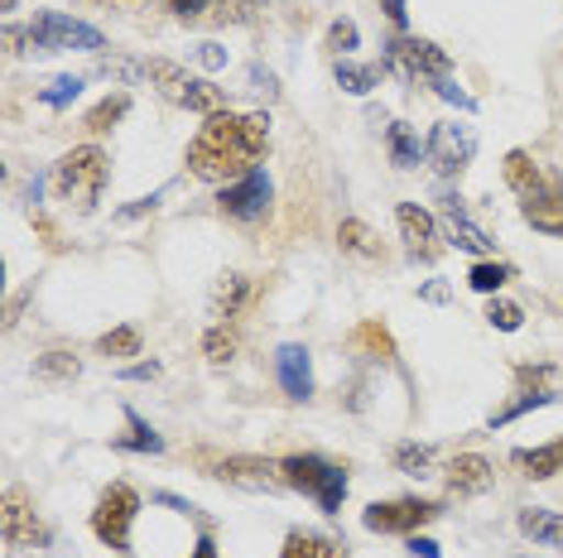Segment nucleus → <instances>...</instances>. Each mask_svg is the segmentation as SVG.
Masks as SVG:
<instances>
[{
	"label": "nucleus",
	"instance_id": "b1692460",
	"mask_svg": "<svg viewBox=\"0 0 563 558\" xmlns=\"http://www.w3.org/2000/svg\"><path fill=\"white\" fill-rule=\"evenodd\" d=\"M386 145H390L395 169H419V159H424V145H419V135L409 131L405 121H395L390 131H386Z\"/></svg>",
	"mask_w": 563,
	"mask_h": 558
},
{
	"label": "nucleus",
	"instance_id": "72a5a7b5",
	"mask_svg": "<svg viewBox=\"0 0 563 558\" xmlns=\"http://www.w3.org/2000/svg\"><path fill=\"white\" fill-rule=\"evenodd\" d=\"M92 72H97V78H121V82H140V78H145V63H135V58H117V54H97Z\"/></svg>",
	"mask_w": 563,
	"mask_h": 558
},
{
	"label": "nucleus",
	"instance_id": "2f4dec72",
	"mask_svg": "<svg viewBox=\"0 0 563 558\" xmlns=\"http://www.w3.org/2000/svg\"><path fill=\"white\" fill-rule=\"evenodd\" d=\"M202 351H208L212 366H232V357H236V333L227 323H212L208 337H202Z\"/></svg>",
	"mask_w": 563,
	"mask_h": 558
},
{
	"label": "nucleus",
	"instance_id": "de8ad7c7",
	"mask_svg": "<svg viewBox=\"0 0 563 558\" xmlns=\"http://www.w3.org/2000/svg\"><path fill=\"white\" fill-rule=\"evenodd\" d=\"M409 554H415V558H443V554H439V544L424 539V535H409Z\"/></svg>",
	"mask_w": 563,
	"mask_h": 558
},
{
	"label": "nucleus",
	"instance_id": "a878e982",
	"mask_svg": "<svg viewBox=\"0 0 563 558\" xmlns=\"http://www.w3.org/2000/svg\"><path fill=\"white\" fill-rule=\"evenodd\" d=\"M395 458V472H405V477H433V448L429 443H400V448L390 453Z\"/></svg>",
	"mask_w": 563,
	"mask_h": 558
},
{
	"label": "nucleus",
	"instance_id": "dca6fc26",
	"mask_svg": "<svg viewBox=\"0 0 563 558\" xmlns=\"http://www.w3.org/2000/svg\"><path fill=\"white\" fill-rule=\"evenodd\" d=\"M275 371H279V386H285V395L294 404H309L313 400V357H309V347L285 342V347L275 351Z\"/></svg>",
	"mask_w": 563,
	"mask_h": 558
},
{
	"label": "nucleus",
	"instance_id": "a18cd8bd",
	"mask_svg": "<svg viewBox=\"0 0 563 558\" xmlns=\"http://www.w3.org/2000/svg\"><path fill=\"white\" fill-rule=\"evenodd\" d=\"M202 68H227V48H217V44H198V54H194Z\"/></svg>",
	"mask_w": 563,
	"mask_h": 558
},
{
	"label": "nucleus",
	"instance_id": "5701e85b",
	"mask_svg": "<svg viewBox=\"0 0 563 558\" xmlns=\"http://www.w3.org/2000/svg\"><path fill=\"white\" fill-rule=\"evenodd\" d=\"M78 376H82V361L73 351H44L34 361V380H44V386H73Z\"/></svg>",
	"mask_w": 563,
	"mask_h": 558
},
{
	"label": "nucleus",
	"instance_id": "9d476101",
	"mask_svg": "<svg viewBox=\"0 0 563 558\" xmlns=\"http://www.w3.org/2000/svg\"><path fill=\"white\" fill-rule=\"evenodd\" d=\"M443 515L439 501H419V496H400V501H376L362 511V525L371 535H419L424 525Z\"/></svg>",
	"mask_w": 563,
	"mask_h": 558
},
{
	"label": "nucleus",
	"instance_id": "a211bd4d",
	"mask_svg": "<svg viewBox=\"0 0 563 558\" xmlns=\"http://www.w3.org/2000/svg\"><path fill=\"white\" fill-rule=\"evenodd\" d=\"M246 299H251V279L232 270V275H222V279L212 284V294H208V313H212L217 323H232L236 313L246 309Z\"/></svg>",
	"mask_w": 563,
	"mask_h": 558
},
{
	"label": "nucleus",
	"instance_id": "f03ea898",
	"mask_svg": "<svg viewBox=\"0 0 563 558\" xmlns=\"http://www.w3.org/2000/svg\"><path fill=\"white\" fill-rule=\"evenodd\" d=\"M501 174L520 198V217L544 236H563V183L554 179V174H544L525 149H510Z\"/></svg>",
	"mask_w": 563,
	"mask_h": 558
},
{
	"label": "nucleus",
	"instance_id": "cd10ccee",
	"mask_svg": "<svg viewBox=\"0 0 563 558\" xmlns=\"http://www.w3.org/2000/svg\"><path fill=\"white\" fill-rule=\"evenodd\" d=\"M510 279H516V270L510 265H501V260H477L467 270V284L477 289V294H496V289H506Z\"/></svg>",
	"mask_w": 563,
	"mask_h": 558
},
{
	"label": "nucleus",
	"instance_id": "39448f33",
	"mask_svg": "<svg viewBox=\"0 0 563 558\" xmlns=\"http://www.w3.org/2000/svg\"><path fill=\"white\" fill-rule=\"evenodd\" d=\"M145 78L159 87L164 97L174 101V107L184 111H198V116H217V111H227V92L208 78H194V72L184 68V63L174 58H150L145 63Z\"/></svg>",
	"mask_w": 563,
	"mask_h": 558
},
{
	"label": "nucleus",
	"instance_id": "4be33fe9",
	"mask_svg": "<svg viewBox=\"0 0 563 558\" xmlns=\"http://www.w3.org/2000/svg\"><path fill=\"white\" fill-rule=\"evenodd\" d=\"M332 78H338L342 92L366 97V92H376V87H380V78H386V63H352V58H338Z\"/></svg>",
	"mask_w": 563,
	"mask_h": 558
},
{
	"label": "nucleus",
	"instance_id": "412c9836",
	"mask_svg": "<svg viewBox=\"0 0 563 558\" xmlns=\"http://www.w3.org/2000/svg\"><path fill=\"white\" fill-rule=\"evenodd\" d=\"M520 535L534 539V544H554V549H563V515L559 511H544V505H525V511L516 515Z\"/></svg>",
	"mask_w": 563,
	"mask_h": 558
},
{
	"label": "nucleus",
	"instance_id": "f704fd0d",
	"mask_svg": "<svg viewBox=\"0 0 563 558\" xmlns=\"http://www.w3.org/2000/svg\"><path fill=\"white\" fill-rule=\"evenodd\" d=\"M78 97H82V78H73V72H63V78H54L40 92V101H44V107H54V111H68Z\"/></svg>",
	"mask_w": 563,
	"mask_h": 558
},
{
	"label": "nucleus",
	"instance_id": "37998d69",
	"mask_svg": "<svg viewBox=\"0 0 563 558\" xmlns=\"http://www.w3.org/2000/svg\"><path fill=\"white\" fill-rule=\"evenodd\" d=\"M380 10H386V20L395 24V34H405V30H409V10H405V0H380Z\"/></svg>",
	"mask_w": 563,
	"mask_h": 558
},
{
	"label": "nucleus",
	"instance_id": "0eeeda50",
	"mask_svg": "<svg viewBox=\"0 0 563 558\" xmlns=\"http://www.w3.org/2000/svg\"><path fill=\"white\" fill-rule=\"evenodd\" d=\"M386 48V72H400L405 82H439L453 78V58L443 54L433 40H415V34H395V40L380 44Z\"/></svg>",
	"mask_w": 563,
	"mask_h": 558
},
{
	"label": "nucleus",
	"instance_id": "7c9ffc66",
	"mask_svg": "<svg viewBox=\"0 0 563 558\" xmlns=\"http://www.w3.org/2000/svg\"><path fill=\"white\" fill-rule=\"evenodd\" d=\"M265 5H271V0H217L212 20L217 24H255L265 15Z\"/></svg>",
	"mask_w": 563,
	"mask_h": 558
},
{
	"label": "nucleus",
	"instance_id": "9b49d317",
	"mask_svg": "<svg viewBox=\"0 0 563 558\" xmlns=\"http://www.w3.org/2000/svg\"><path fill=\"white\" fill-rule=\"evenodd\" d=\"M271 198H275L271 174L255 169V174H246V179H236V183L222 188L217 212H222V217H232V222H261L265 212H271Z\"/></svg>",
	"mask_w": 563,
	"mask_h": 558
},
{
	"label": "nucleus",
	"instance_id": "e433bc0d",
	"mask_svg": "<svg viewBox=\"0 0 563 558\" xmlns=\"http://www.w3.org/2000/svg\"><path fill=\"white\" fill-rule=\"evenodd\" d=\"M516 380H520V390H554V395L563 386L559 366H516Z\"/></svg>",
	"mask_w": 563,
	"mask_h": 558
},
{
	"label": "nucleus",
	"instance_id": "49530a36",
	"mask_svg": "<svg viewBox=\"0 0 563 558\" xmlns=\"http://www.w3.org/2000/svg\"><path fill=\"white\" fill-rule=\"evenodd\" d=\"M155 376H159V361H135L121 371V380H155Z\"/></svg>",
	"mask_w": 563,
	"mask_h": 558
},
{
	"label": "nucleus",
	"instance_id": "1a4fd4ad",
	"mask_svg": "<svg viewBox=\"0 0 563 558\" xmlns=\"http://www.w3.org/2000/svg\"><path fill=\"white\" fill-rule=\"evenodd\" d=\"M472 155H477V131L472 125H457V121H439L424 140V159L433 164L439 179H463Z\"/></svg>",
	"mask_w": 563,
	"mask_h": 558
},
{
	"label": "nucleus",
	"instance_id": "c03bdc74",
	"mask_svg": "<svg viewBox=\"0 0 563 558\" xmlns=\"http://www.w3.org/2000/svg\"><path fill=\"white\" fill-rule=\"evenodd\" d=\"M208 5H212V0H169V10H174L178 20H198Z\"/></svg>",
	"mask_w": 563,
	"mask_h": 558
},
{
	"label": "nucleus",
	"instance_id": "09e8293b",
	"mask_svg": "<svg viewBox=\"0 0 563 558\" xmlns=\"http://www.w3.org/2000/svg\"><path fill=\"white\" fill-rule=\"evenodd\" d=\"M419 299H429V303H448V284H424V289H419Z\"/></svg>",
	"mask_w": 563,
	"mask_h": 558
},
{
	"label": "nucleus",
	"instance_id": "6ab92c4d",
	"mask_svg": "<svg viewBox=\"0 0 563 558\" xmlns=\"http://www.w3.org/2000/svg\"><path fill=\"white\" fill-rule=\"evenodd\" d=\"M510 462H516L520 477H530V481L559 477L563 472V438L544 443V448H516V453H510Z\"/></svg>",
	"mask_w": 563,
	"mask_h": 558
},
{
	"label": "nucleus",
	"instance_id": "ddd939ff",
	"mask_svg": "<svg viewBox=\"0 0 563 558\" xmlns=\"http://www.w3.org/2000/svg\"><path fill=\"white\" fill-rule=\"evenodd\" d=\"M439 217H443V232L457 250H467V256H496V241L467 217V202L457 193H448V188H439Z\"/></svg>",
	"mask_w": 563,
	"mask_h": 558
},
{
	"label": "nucleus",
	"instance_id": "a19ab883",
	"mask_svg": "<svg viewBox=\"0 0 563 558\" xmlns=\"http://www.w3.org/2000/svg\"><path fill=\"white\" fill-rule=\"evenodd\" d=\"M433 92H439L443 101H453L457 111H477V101H472V97H467V92H463V87H457L453 78H439V82H433Z\"/></svg>",
	"mask_w": 563,
	"mask_h": 558
},
{
	"label": "nucleus",
	"instance_id": "bb28decb",
	"mask_svg": "<svg viewBox=\"0 0 563 558\" xmlns=\"http://www.w3.org/2000/svg\"><path fill=\"white\" fill-rule=\"evenodd\" d=\"M125 424H131V434H121V438H117V448H121V453H164V438H159L155 428H150L135 410H125Z\"/></svg>",
	"mask_w": 563,
	"mask_h": 558
},
{
	"label": "nucleus",
	"instance_id": "423d86ee",
	"mask_svg": "<svg viewBox=\"0 0 563 558\" xmlns=\"http://www.w3.org/2000/svg\"><path fill=\"white\" fill-rule=\"evenodd\" d=\"M24 44H30L34 54H68V48H78V54H101V48H107V34H101L97 24L58 15V10H40V15L30 20V30H24Z\"/></svg>",
	"mask_w": 563,
	"mask_h": 558
},
{
	"label": "nucleus",
	"instance_id": "58836bf2",
	"mask_svg": "<svg viewBox=\"0 0 563 558\" xmlns=\"http://www.w3.org/2000/svg\"><path fill=\"white\" fill-rule=\"evenodd\" d=\"M356 342L376 351L380 361H395V342H390V333H386V327H380V323H362V333H356Z\"/></svg>",
	"mask_w": 563,
	"mask_h": 558
},
{
	"label": "nucleus",
	"instance_id": "f8f14e48",
	"mask_svg": "<svg viewBox=\"0 0 563 558\" xmlns=\"http://www.w3.org/2000/svg\"><path fill=\"white\" fill-rule=\"evenodd\" d=\"M0 539H5L10 549H44L48 544L44 520L34 515V505L20 487H10L5 501H0Z\"/></svg>",
	"mask_w": 563,
	"mask_h": 558
},
{
	"label": "nucleus",
	"instance_id": "473e14b6",
	"mask_svg": "<svg viewBox=\"0 0 563 558\" xmlns=\"http://www.w3.org/2000/svg\"><path fill=\"white\" fill-rule=\"evenodd\" d=\"M101 357H140V327H111L97 337Z\"/></svg>",
	"mask_w": 563,
	"mask_h": 558
},
{
	"label": "nucleus",
	"instance_id": "ea45409f",
	"mask_svg": "<svg viewBox=\"0 0 563 558\" xmlns=\"http://www.w3.org/2000/svg\"><path fill=\"white\" fill-rule=\"evenodd\" d=\"M251 92L265 97V101H275L279 97V78H275L271 68H261V63H251Z\"/></svg>",
	"mask_w": 563,
	"mask_h": 558
},
{
	"label": "nucleus",
	"instance_id": "6e6552de",
	"mask_svg": "<svg viewBox=\"0 0 563 558\" xmlns=\"http://www.w3.org/2000/svg\"><path fill=\"white\" fill-rule=\"evenodd\" d=\"M135 515H140L135 487L117 481V487L101 491V501H97V511H92V535L107 544V549H117L121 558H135V549H131V525H135Z\"/></svg>",
	"mask_w": 563,
	"mask_h": 558
},
{
	"label": "nucleus",
	"instance_id": "7ed1b4c3",
	"mask_svg": "<svg viewBox=\"0 0 563 558\" xmlns=\"http://www.w3.org/2000/svg\"><path fill=\"white\" fill-rule=\"evenodd\" d=\"M107 174H111L107 155H101L97 145H78V149H68V155L54 164V193H58V202H68L78 217H87V212L101 202Z\"/></svg>",
	"mask_w": 563,
	"mask_h": 558
},
{
	"label": "nucleus",
	"instance_id": "c85d7f7f",
	"mask_svg": "<svg viewBox=\"0 0 563 558\" xmlns=\"http://www.w3.org/2000/svg\"><path fill=\"white\" fill-rule=\"evenodd\" d=\"M125 111H131V97H125V92H117V97H107V101H97V107L92 111H87V131H92V135H107L111 131V125H117V121H125Z\"/></svg>",
	"mask_w": 563,
	"mask_h": 558
},
{
	"label": "nucleus",
	"instance_id": "8fccbe9b",
	"mask_svg": "<svg viewBox=\"0 0 563 558\" xmlns=\"http://www.w3.org/2000/svg\"><path fill=\"white\" fill-rule=\"evenodd\" d=\"M194 558H217V544H212V535H202V539H198V549H194Z\"/></svg>",
	"mask_w": 563,
	"mask_h": 558
},
{
	"label": "nucleus",
	"instance_id": "f257e3e1",
	"mask_svg": "<svg viewBox=\"0 0 563 558\" xmlns=\"http://www.w3.org/2000/svg\"><path fill=\"white\" fill-rule=\"evenodd\" d=\"M271 149V116L265 111H251V116H236V111H217V116L202 121V131L188 145V174L202 183H236L255 174V164Z\"/></svg>",
	"mask_w": 563,
	"mask_h": 558
},
{
	"label": "nucleus",
	"instance_id": "c756f323",
	"mask_svg": "<svg viewBox=\"0 0 563 558\" xmlns=\"http://www.w3.org/2000/svg\"><path fill=\"white\" fill-rule=\"evenodd\" d=\"M554 400H559L554 390H520V400H510L506 410L492 414V428H506L510 418H520V414H530V410H544V404H554Z\"/></svg>",
	"mask_w": 563,
	"mask_h": 558
},
{
	"label": "nucleus",
	"instance_id": "c9c22d12",
	"mask_svg": "<svg viewBox=\"0 0 563 558\" xmlns=\"http://www.w3.org/2000/svg\"><path fill=\"white\" fill-rule=\"evenodd\" d=\"M356 44H362V30H356V20H332V24H328V34H323V48H328V54L347 58Z\"/></svg>",
	"mask_w": 563,
	"mask_h": 558
},
{
	"label": "nucleus",
	"instance_id": "79ce46f5",
	"mask_svg": "<svg viewBox=\"0 0 563 558\" xmlns=\"http://www.w3.org/2000/svg\"><path fill=\"white\" fill-rule=\"evenodd\" d=\"M159 208V193H150V198H135L131 208H121L117 212V222H135V217H145V212H155Z\"/></svg>",
	"mask_w": 563,
	"mask_h": 558
},
{
	"label": "nucleus",
	"instance_id": "20e7f679",
	"mask_svg": "<svg viewBox=\"0 0 563 558\" xmlns=\"http://www.w3.org/2000/svg\"><path fill=\"white\" fill-rule=\"evenodd\" d=\"M279 472H285V487L289 491H303V496L318 501V511L323 515H342V501H347V467L318 458V453H294V458L279 462Z\"/></svg>",
	"mask_w": 563,
	"mask_h": 558
},
{
	"label": "nucleus",
	"instance_id": "aec40b11",
	"mask_svg": "<svg viewBox=\"0 0 563 558\" xmlns=\"http://www.w3.org/2000/svg\"><path fill=\"white\" fill-rule=\"evenodd\" d=\"M279 558H352V554H347V539L313 535V529H289Z\"/></svg>",
	"mask_w": 563,
	"mask_h": 558
},
{
	"label": "nucleus",
	"instance_id": "3c124183",
	"mask_svg": "<svg viewBox=\"0 0 563 558\" xmlns=\"http://www.w3.org/2000/svg\"><path fill=\"white\" fill-rule=\"evenodd\" d=\"M0 10H20V0H0Z\"/></svg>",
	"mask_w": 563,
	"mask_h": 558
},
{
	"label": "nucleus",
	"instance_id": "393cba45",
	"mask_svg": "<svg viewBox=\"0 0 563 558\" xmlns=\"http://www.w3.org/2000/svg\"><path fill=\"white\" fill-rule=\"evenodd\" d=\"M338 241H342V250H352V256H362V260H376L380 256V241H376V232H371L362 217H342Z\"/></svg>",
	"mask_w": 563,
	"mask_h": 558
},
{
	"label": "nucleus",
	"instance_id": "4468645a",
	"mask_svg": "<svg viewBox=\"0 0 563 558\" xmlns=\"http://www.w3.org/2000/svg\"><path fill=\"white\" fill-rule=\"evenodd\" d=\"M395 222H400V236H405V250H409V260H439V250H443V236H439V222L429 217L419 202H400L395 208Z\"/></svg>",
	"mask_w": 563,
	"mask_h": 558
},
{
	"label": "nucleus",
	"instance_id": "f3484780",
	"mask_svg": "<svg viewBox=\"0 0 563 558\" xmlns=\"http://www.w3.org/2000/svg\"><path fill=\"white\" fill-rule=\"evenodd\" d=\"M492 481H496V467L482 453H457L453 467H448V491L453 496H482V491H492Z\"/></svg>",
	"mask_w": 563,
	"mask_h": 558
},
{
	"label": "nucleus",
	"instance_id": "4c0bfd02",
	"mask_svg": "<svg viewBox=\"0 0 563 558\" xmlns=\"http://www.w3.org/2000/svg\"><path fill=\"white\" fill-rule=\"evenodd\" d=\"M486 323H492L496 333H520L525 309H520V303H510V299H492V309H486Z\"/></svg>",
	"mask_w": 563,
	"mask_h": 558
},
{
	"label": "nucleus",
	"instance_id": "2eb2a0df",
	"mask_svg": "<svg viewBox=\"0 0 563 558\" xmlns=\"http://www.w3.org/2000/svg\"><path fill=\"white\" fill-rule=\"evenodd\" d=\"M212 477H222L227 487L241 491H285V472L271 458H222Z\"/></svg>",
	"mask_w": 563,
	"mask_h": 558
}]
</instances>
